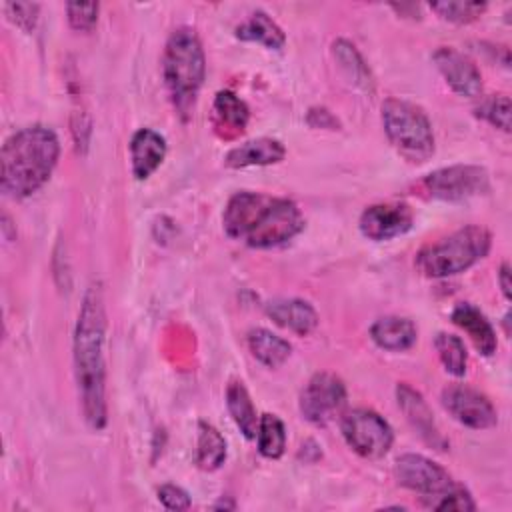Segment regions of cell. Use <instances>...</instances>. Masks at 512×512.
<instances>
[{"mask_svg": "<svg viewBox=\"0 0 512 512\" xmlns=\"http://www.w3.org/2000/svg\"><path fill=\"white\" fill-rule=\"evenodd\" d=\"M498 282H500V290L504 294L506 300H510V264L508 262H502L500 270H498Z\"/></svg>", "mask_w": 512, "mask_h": 512, "instance_id": "34", "label": "cell"}, {"mask_svg": "<svg viewBox=\"0 0 512 512\" xmlns=\"http://www.w3.org/2000/svg\"><path fill=\"white\" fill-rule=\"evenodd\" d=\"M60 156L56 132L32 124L10 134L0 152V188L8 198L22 200L38 192L52 176Z\"/></svg>", "mask_w": 512, "mask_h": 512, "instance_id": "3", "label": "cell"}, {"mask_svg": "<svg viewBox=\"0 0 512 512\" xmlns=\"http://www.w3.org/2000/svg\"><path fill=\"white\" fill-rule=\"evenodd\" d=\"M156 494H158V500L162 502V506L168 510H188L192 504L188 492L176 484H162L156 490Z\"/></svg>", "mask_w": 512, "mask_h": 512, "instance_id": "32", "label": "cell"}, {"mask_svg": "<svg viewBox=\"0 0 512 512\" xmlns=\"http://www.w3.org/2000/svg\"><path fill=\"white\" fill-rule=\"evenodd\" d=\"M432 60L446 80V84L460 96L466 98H476L482 92V76L476 64L462 52L450 46H440L434 54Z\"/></svg>", "mask_w": 512, "mask_h": 512, "instance_id": "14", "label": "cell"}, {"mask_svg": "<svg viewBox=\"0 0 512 512\" xmlns=\"http://www.w3.org/2000/svg\"><path fill=\"white\" fill-rule=\"evenodd\" d=\"M106 310L100 284L92 282L80 304L74 328V372L80 392V404L86 424L92 430H102L108 422L106 406Z\"/></svg>", "mask_w": 512, "mask_h": 512, "instance_id": "1", "label": "cell"}, {"mask_svg": "<svg viewBox=\"0 0 512 512\" xmlns=\"http://www.w3.org/2000/svg\"><path fill=\"white\" fill-rule=\"evenodd\" d=\"M306 122L312 128H326V130H338L340 128L338 118L328 108H322V106L310 108L308 116H306Z\"/></svg>", "mask_w": 512, "mask_h": 512, "instance_id": "33", "label": "cell"}, {"mask_svg": "<svg viewBox=\"0 0 512 512\" xmlns=\"http://www.w3.org/2000/svg\"><path fill=\"white\" fill-rule=\"evenodd\" d=\"M258 452L264 458L278 460L286 450V426L276 414H262L258 418V432H256Z\"/></svg>", "mask_w": 512, "mask_h": 512, "instance_id": "26", "label": "cell"}, {"mask_svg": "<svg viewBox=\"0 0 512 512\" xmlns=\"http://www.w3.org/2000/svg\"><path fill=\"white\" fill-rule=\"evenodd\" d=\"M430 10H434L440 18L454 24H468L480 18L486 10V2H464V0H448V2H432Z\"/></svg>", "mask_w": 512, "mask_h": 512, "instance_id": "28", "label": "cell"}, {"mask_svg": "<svg viewBox=\"0 0 512 512\" xmlns=\"http://www.w3.org/2000/svg\"><path fill=\"white\" fill-rule=\"evenodd\" d=\"M226 408H228L236 428L242 432V436L248 440L256 438L260 416H256L252 398L240 380H232L226 386Z\"/></svg>", "mask_w": 512, "mask_h": 512, "instance_id": "21", "label": "cell"}, {"mask_svg": "<svg viewBox=\"0 0 512 512\" xmlns=\"http://www.w3.org/2000/svg\"><path fill=\"white\" fill-rule=\"evenodd\" d=\"M286 148L276 138H254L240 146H234L224 156L228 168H248V166H270L282 162Z\"/></svg>", "mask_w": 512, "mask_h": 512, "instance_id": "18", "label": "cell"}, {"mask_svg": "<svg viewBox=\"0 0 512 512\" xmlns=\"http://www.w3.org/2000/svg\"><path fill=\"white\" fill-rule=\"evenodd\" d=\"M332 54L340 66V70L344 72V76L360 90L364 92H374V78L372 72L368 68V64L364 62L362 54L356 50V46L344 38H338L332 44Z\"/></svg>", "mask_w": 512, "mask_h": 512, "instance_id": "22", "label": "cell"}, {"mask_svg": "<svg viewBox=\"0 0 512 512\" xmlns=\"http://www.w3.org/2000/svg\"><path fill=\"white\" fill-rule=\"evenodd\" d=\"M222 226L230 238L264 250L298 236L304 230V216L296 202L288 198L242 190L230 196L222 214Z\"/></svg>", "mask_w": 512, "mask_h": 512, "instance_id": "2", "label": "cell"}, {"mask_svg": "<svg viewBox=\"0 0 512 512\" xmlns=\"http://www.w3.org/2000/svg\"><path fill=\"white\" fill-rule=\"evenodd\" d=\"M10 22H14L20 30L32 32L38 22V12L40 6L36 2H8L4 6Z\"/></svg>", "mask_w": 512, "mask_h": 512, "instance_id": "31", "label": "cell"}, {"mask_svg": "<svg viewBox=\"0 0 512 512\" xmlns=\"http://www.w3.org/2000/svg\"><path fill=\"white\" fill-rule=\"evenodd\" d=\"M98 10H100L98 2H68L66 4L68 22L74 30H80V32H90L96 26Z\"/></svg>", "mask_w": 512, "mask_h": 512, "instance_id": "30", "label": "cell"}, {"mask_svg": "<svg viewBox=\"0 0 512 512\" xmlns=\"http://www.w3.org/2000/svg\"><path fill=\"white\" fill-rule=\"evenodd\" d=\"M446 412L462 426L472 430H486L496 426L498 414L494 404L480 390L466 384H450L440 394Z\"/></svg>", "mask_w": 512, "mask_h": 512, "instance_id": "11", "label": "cell"}, {"mask_svg": "<svg viewBox=\"0 0 512 512\" xmlns=\"http://www.w3.org/2000/svg\"><path fill=\"white\" fill-rule=\"evenodd\" d=\"M162 78L176 114L186 122L206 78L204 48L192 28L180 26L168 36L162 54Z\"/></svg>", "mask_w": 512, "mask_h": 512, "instance_id": "4", "label": "cell"}, {"mask_svg": "<svg viewBox=\"0 0 512 512\" xmlns=\"http://www.w3.org/2000/svg\"><path fill=\"white\" fill-rule=\"evenodd\" d=\"M450 320L468 334L474 348L482 356H492L496 352V348H498L496 332H494L490 320L484 316V312H480L474 304H470V302L456 304L450 314Z\"/></svg>", "mask_w": 512, "mask_h": 512, "instance_id": "17", "label": "cell"}, {"mask_svg": "<svg viewBox=\"0 0 512 512\" xmlns=\"http://www.w3.org/2000/svg\"><path fill=\"white\" fill-rule=\"evenodd\" d=\"M214 118L218 128H224L232 134H242L248 118H250V110L246 106V102L236 96L232 90H220L214 96Z\"/></svg>", "mask_w": 512, "mask_h": 512, "instance_id": "24", "label": "cell"}, {"mask_svg": "<svg viewBox=\"0 0 512 512\" xmlns=\"http://www.w3.org/2000/svg\"><path fill=\"white\" fill-rule=\"evenodd\" d=\"M434 348L448 374H452L454 378H462L466 374L468 352L460 336L450 332H438L434 336Z\"/></svg>", "mask_w": 512, "mask_h": 512, "instance_id": "27", "label": "cell"}, {"mask_svg": "<svg viewBox=\"0 0 512 512\" xmlns=\"http://www.w3.org/2000/svg\"><path fill=\"white\" fill-rule=\"evenodd\" d=\"M370 338L382 350L402 352L416 342L418 330L410 318L382 316L370 326Z\"/></svg>", "mask_w": 512, "mask_h": 512, "instance_id": "19", "label": "cell"}, {"mask_svg": "<svg viewBox=\"0 0 512 512\" xmlns=\"http://www.w3.org/2000/svg\"><path fill=\"white\" fill-rule=\"evenodd\" d=\"M396 482L416 494H420L426 508H434V504L458 490L462 484L452 478V474L440 466L438 462L422 456V454H402L394 462Z\"/></svg>", "mask_w": 512, "mask_h": 512, "instance_id": "7", "label": "cell"}, {"mask_svg": "<svg viewBox=\"0 0 512 512\" xmlns=\"http://www.w3.org/2000/svg\"><path fill=\"white\" fill-rule=\"evenodd\" d=\"M248 348L252 356L268 368L282 366L292 352V346L288 344V340H284L282 336L266 328H252L248 332Z\"/></svg>", "mask_w": 512, "mask_h": 512, "instance_id": "23", "label": "cell"}, {"mask_svg": "<svg viewBox=\"0 0 512 512\" xmlns=\"http://www.w3.org/2000/svg\"><path fill=\"white\" fill-rule=\"evenodd\" d=\"M236 38L244 42H256L262 44L270 50H280L286 44V34L284 30L262 10H256L244 20L242 24L236 26Z\"/></svg>", "mask_w": 512, "mask_h": 512, "instance_id": "20", "label": "cell"}, {"mask_svg": "<svg viewBox=\"0 0 512 512\" xmlns=\"http://www.w3.org/2000/svg\"><path fill=\"white\" fill-rule=\"evenodd\" d=\"M382 126L390 144L410 162H426L434 154V132L428 114L414 102L388 98L382 104Z\"/></svg>", "mask_w": 512, "mask_h": 512, "instance_id": "6", "label": "cell"}, {"mask_svg": "<svg viewBox=\"0 0 512 512\" xmlns=\"http://www.w3.org/2000/svg\"><path fill=\"white\" fill-rule=\"evenodd\" d=\"M422 188L430 198L444 202H462L490 190L486 168L476 164H452L424 176Z\"/></svg>", "mask_w": 512, "mask_h": 512, "instance_id": "9", "label": "cell"}, {"mask_svg": "<svg viewBox=\"0 0 512 512\" xmlns=\"http://www.w3.org/2000/svg\"><path fill=\"white\" fill-rule=\"evenodd\" d=\"M266 316L298 336H308L318 326V314L314 306L302 298H278L266 304Z\"/></svg>", "mask_w": 512, "mask_h": 512, "instance_id": "16", "label": "cell"}, {"mask_svg": "<svg viewBox=\"0 0 512 512\" xmlns=\"http://www.w3.org/2000/svg\"><path fill=\"white\" fill-rule=\"evenodd\" d=\"M346 384L332 372H316L302 388L298 408L304 420L326 426L346 406Z\"/></svg>", "mask_w": 512, "mask_h": 512, "instance_id": "10", "label": "cell"}, {"mask_svg": "<svg viewBox=\"0 0 512 512\" xmlns=\"http://www.w3.org/2000/svg\"><path fill=\"white\" fill-rule=\"evenodd\" d=\"M490 246L492 234L484 226L470 224L424 246L416 254L414 264L428 278H448L466 272L486 258Z\"/></svg>", "mask_w": 512, "mask_h": 512, "instance_id": "5", "label": "cell"}, {"mask_svg": "<svg viewBox=\"0 0 512 512\" xmlns=\"http://www.w3.org/2000/svg\"><path fill=\"white\" fill-rule=\"evenodd\" d=\"M130 164H132V176L136 180H146L152 176L162 160L166 158V138L152 130V128H140L130 138Z\"/></svg>", "mask_w": 512, "mask_h": 512, "instance_id": "15", "label": "cell"}, {"mask_svg": "<svg viewBox=\"0 0 512 512\" xmlns=\"http://www.w3.org/2000/svg\"><path fill=\"white\" fill-rule=\"evenodd\" d=\"M340 430L346 444L362 458L376 460L390 452L394 444L392 426L370 408H354L342 414Z\"/></svg>", "mask_w": 512, "mask_h": 512, "instance_id": "8", "label": "cell"}, {"mask_svg": "<svg viewBox=\"0 0 512 512\" xmlns=\"http://www.w3.org/2000/svg\"><path fill=\"white\" fill-rule=\"evenodd\" d=\"M476 116L502 132H510V98L506 94H492L484 98L476 106Z\"/></svg>", "mask_w": 512, "mask_h": 512, "instance_id": "29", "label": "cell"}, {"mask_svg": "<svg viewBox=\"0 0 512 512\" xmlns=\"http://www.w3.org/2000/svg\"><path fill=\"white\" fill-rule=\"evenodd\" d=\"M226 460V440L224 436L208 422H198V440H196V464L206 472L218 470Z\"/></svg>", "mask_w": 512, "mask_h": 512, "instance_id": "25", "label": "cell"}, {"mask_svg": "<svg viewBox=\"0 0 512 512\" xmlns=\"http://www.w3.org/2000/svg\"><path fill=\"white\" fill-rule=\"evenodd\" d=\"M414 224V210L406 202H380L364 208L358 228L364 238L384 242L406 234Z\"/></svg>", "mask_w": 512, "mask_h": 512, "instance_id": "12", "label": "cell"}, {"mask_svg": "<svg viewBox=\"0 0 512 512\" xmlns=\"http://www.w3.org/2000/svg\"><path fill=\"white\" fill-rule=\"evenodd\" d=\"M396 402H398V408L404 412V416H406L408 424L412 426V430L428 446H432L434 450H446L448 448V440L440 432L428 402L424 400V396L418 390H414L406 382H398V386H396Z\"/></svg>", "mask_w": 512, "mask_h": 512, "instance_id": "13", "label": "cell"}]
</instances>
